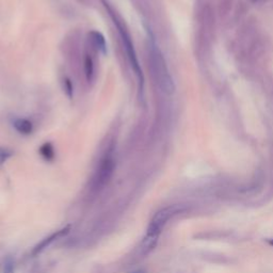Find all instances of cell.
I'll return each instance as SVG.
<instances>
[{"mask_svg": "<svg viewBox=\"0 0 273 273\" xmlns=\"http://www.w3.org/2000/svg\"><path fill=\"white\" fill-rule=\"evenodd\" d=\"M150 63L153 69V74L156 78L157 83L159 84L160 89L167 94H171L174 92V83L172 77L170 75L166 60L160 52L159 48L155 45V43L150 44Z\"/></svg>", "mask_w": 273, "mask_h": 273, "instance_id": "1", "label": "cell"}, {"mask_svg": "<svg viewBox=\"0 0 273 273\" xmlns=\"http://www.w3.org/2000/svg\"><path fill=\"white\" fill-rule=\"evenodd\" d=\"M40 155L42 156V158L44 160L50 162L54 159V149L52 147V144L50 142L44 143L42 147L40 148Z\"/></svg>", "mask_w": 273, "mask_h": 273, "instance_id": "9", "label": "cell"}, {"mask_svg": "<svg viewBox=\"0 0 273 273\" xmlns=\"http://www.w3.org/2000/svg\"><path fill=\"white\" fill-rule=\"evenodd\" d=\"M159 237H156V236H150V235H145V237L143 238L141 242L140 247V253L142 255H148L151 251L156 248L157 244H158Z\"/></svg>", "mask_w": 273, "mask_h": 273, "instance_id": "6", "label": "cell"}, {"mask_svg": "<svg viewBox=\"0 0 273 273\" xmlns=\"http://www.w3.org/2000/svg\"><path fill=\"white\" fill-rule=\"evenodd\" d=\"M14 269H15L14 259L12 258L11 256H8L7 258L4 259V262H3L2 272L3 273H14Z\"/></svg>", "mask_w": 273, "mask_h": 273, "instance_id": "12", "label": "cell"}, {"mask_svg": "<svg viewBox=\"0 0 273 273\" xmlns=\"http://www.w3.org/2000/svg\"><path fill=\"white\" fill-rule=\"evenodd\" d=\"M64 89L66 91V93H68L69 97H72V95H73V86H72L70 79L64 80Z\"/></svg>", "mask_w": 273, "mask_h": 273, "instance_id": "13", "label": "cell"}, {"mask_svg": "<svg viewBox=\"0 0 273 273\" xmlns=\"http://www.w3.org/2000/svg\"><path fill=\"white\" fill-rule=\"evenodd\" d=\"M128 273H148V271L145 270V269L139 268V269H135V270H132V271H129Z\"/></svg>", "mask_w": 273, "mask_h": 273, "instance_id": "14", "label": "cell"}, {"mask_svg": "<svg viewBox=\"0 0 273 273\" xmlns=\"http://www.w3.org/2000/svg\"><path fill=\"white\" fill-rule=\"evenodd\" d=\"M185 210L183 205H171L168 207H163L158 210L151 218L149 224L148 226L147 234L150 236H156L159 237L163 227L166 226V224L172 219L174 216H176L180 212Z\"/></svg>", "mask_w": 273, "mask_h": 273, "instance_id": "3", "label": "cell"}, {"mask_svg": "<svg viewBox=\"0 0 273 273\" xmlns=\"http://www.w3.org/2000/svg\"><path fill=\"white\" fill-rule=\"evenodd\" d=\"M70 230H71V225H66V226L62 227L61 229L56 230V232L48 236V237L44 238L43 240L39 242V244L33 248V250L31 252L32 255H38V254L43 252L46 248H48L52 244V242H54L56 240L62 238V237H64V236L68 235L70 233Z\"/></svg>", "mask_w": 273, "mask_h": 273, "instance_id": "5", "label": "cell"}, {"mask_svg": "<svg viewBox=\"0 0 273 273\" xmlns=\"http://www.w3.org/2000/svg\"><path fill=\"white\" fill-rule=\"evenodd\" d=\"M14 128L22 135H30L33 131V124L27 119H16L13 122Z\"/></svg>", "mask_w": 273, "mask_h": 273, "instance_id": "7", "label": "cell"}, {"mask_svg": "<svg viewBox=\"0 0 273 273\" xmlns=\"http://www.w3.org/2000/svg\"><path fill=\"white\" fill-rule=\"evenodd\" d=\"M114 168H115V162L113 157L110 154L106 155L104 158L100 160L99 168H97L96 172L94 174L93 181H92L94 190L99 191L102 189V188L109 183V180H110L112 177Z\"/></svg>", "mask_w": 273, "mask_h": 273, "instance_id": "4", "label": "cell"}, {"mask_svg": "<svg viewBox=\"0 0 273 273\" xmlns=\"http://www.w3.org/2000/svg\"><path fill=\"white\" fill-rule=\"evenodd\" d=\"M12 156H13V150L11 149L0 148V167H2Z\"/></svg>", "mask_w": 273, "mask_h": 273, "instance_id": "11", "label": "cell"}, {"mask_svg": "<svg viewBox=\"0 0 273 273\" xmlns=\"http://www.w3.org/2000/svg\"><path fill=\"white\" fill-rule=\"evenodd\" d=\"M89 35H90L91 42H92V44L96 50L101 51L102 53H106L107 45H106V40L104 36H102V34L97 31H92Z\"/></svg>", "mask_w": 273, "mask_h": 273, "instance_id": "8", "label": "cell"}, {"mask_svg": "<svg viewBox=\"0 0 273 273\" xmlns=\"http://www.w3.org/2000/svg\"><path fill=\"white\" fill-rule=\"evenodd\" d=\"M110 15L112 17L114 25L117 26V28L119 29V32L121 34V38H122L123 45H124V48H125V50H126V54H127V57H128V59H129V62L131 64V68H132L133 72H135V74L138 77L139 83H140V89L142 91V89H143V82H144L143 81V74H142V70L140 68V64H139V61H138V57H137V53H136V50H135V47H133V43H132V41H131L130 35H129L128 32H127V30L124 27L123 24L121 23L118 20V18L112 14L111 11H110Z\"/></svg>", "mask_w": 273, "mask_h": 273, "instance_id": "2", "label": "cell"}, {"mask_svg": "<svg viewBox=\"0 0 273 273\" xmlns=\"http://www.w3.org/2000/svg\"><path fill=\"white\" fill-rule=\"evenodd\" d=\"M84 74H86L88 81L92 80L94 75V63L93 59L90 56H87L86 60H84Z\"/></svg>", "mask_w": 273, "mask_h": 273, "instance_id": "10", "label": "cell"}]
</instances>
